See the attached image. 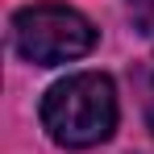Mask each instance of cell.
Segmentation results:
<instances>
[{
	"mask_svg": "<svg viewBox=\"0 0 154 154\" xmlns=\"http://www.w3.org/2000/svg\"><path fill=\"white\" fill-rule=\"evenodd\" d=\"M42 129L67 150H88L117 129V88L104 71H79L58 79L42 96Z\"/></svg>",
	"mask_w": 154,
	"mask_h": 154,
	"instance_id": "6da1fadb",
	"label": "cell"
},
{
	"mask_svg": "<svg viewBox=\"0 0 154 154\" xmlns=\"http://www.w3.org/2000/svg\"><path fill=\"white\" fill-rule=\"evenodd\" d=\"M96 46V25L67 4H29L13 13V50L33 67H58Z\"/></svg>",
	"mask_w": 154,
	"mask_h": 154,
	"instance_id": "7a4b0ae2",
	"label": "cell"
},
{
	"mask_svg": "<svg viewBox=\"0 0 154 154\" xmlns=\"http://www.w3.org/2000/svg\"><path fill=\"white\" fill-rule=\"evenodd\" d=\"M137 92H142V112H146V125L154 129V67L137 71Z\"/></svg>",
	"mask_w": 154,
	"mask_h": 154,
	"instance_id": "3957f363",
	"label": "cell"
},
{
	"mask_svg": "<svg viewBox=\"0 0 154 154\" xmlns=\"http://www.w3.org/2000/svg\"><path fill=\"white\" fill-rule=\"evenodd\" d=\"M129 13L137 17V25L146 33H154V0H129Z\"/></svg>",
	"mask_w": 154,
	"mask_h": 154,
	"instance_id": "277c9868",
	"label": "cell"
}]
</instances>
